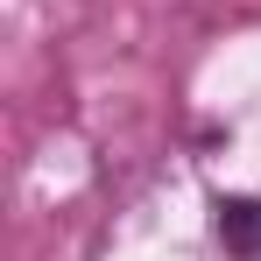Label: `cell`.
Here are the masks:
<instances>
[{
	"label": "cell",
	"mask_w": 261,
	"mask_h": 261,
	"mask_svg": "<svg viewBox=\"0 0 261 261\" xmlns=\"http://www.w3.org/2000/svg\"><path fill=\"white\" fill-rule=\"evenodd\" d=\"M219 233H226L240 254H261V205L254 198H226V205H219Z\"/></svg>",
	"instance_id": "cell-1"
}]
</instances>
